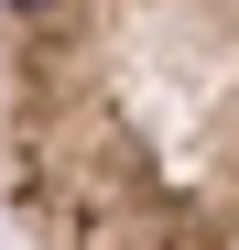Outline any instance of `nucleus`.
Returning a JSON list of instances; mask_svg holds the SVG:
<instances>
[{"mask_svg":"<svg viewBox=\"0 0 239 250\" xmlns=\"http://www.w3.org/2000/svg\"><path fill=\"white\" fill-rule=\"evenodd\" d=\"M0 207L33 250H239V0H0Z\"/></svg>","mask_w":239,"mask_h":250,"instance_id":"obj_1","label":"nucleus"}]
</instances>
